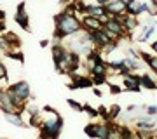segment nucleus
Listing matches in <instances>:
<instances>
[{
  "label": "nucleus",
  "instance_id": "e433bc0d",
  "mask_svg": "<svg viewBox=\"0 0 157 139\" xmlns=\"http://www.w3.org/2000/svg\"><path fill=\"white\" fill-rule=\"evenodd\" d=\"M59 2H61L63 5H68V4H72L73 0H59Z\"/></svg>",
  "mask_w": 157,
  "mask_h": 139
},
{
  "label": "nucleus",
  "instance_id": "4be33fe9",
  "mask_svg": "<svg viewBox=\"0 0 157 139\" xmlns=\"http://www.w3.org/2000/svg\"><path fill=\"white\" fill-rule=\"evenodd\" d=\"M108 115H110V120H115V118L121 117V106L119 104H112L110 106V110H108Z\"/></svg>",
  "mask_w": 157,
  "mask_h": 139
},
{
  "label": "nucleus",
  "instance_id": "ddd939ff",
  "mask_svg": "<svg viewBox=\"0 0 157 139\" xmlns=\"http://www.w3.org/2000/svg\"><path fill=\"white\" fill-rule=\"evenodd\" d=\"M89 73L91 75H108V73H110V68H108L107 61L103 59V61H100V63L89 64Z\"/></svg>",
  "mask_w": 157,
  "mask_h": 139
},
{
  "label": "nucleus",
  "instance_id": "7c9ffc66",
  "mask_svg": "<svg viewBox=\"0 0 157 139\" xmlns=\"http://www.w3.org/2000/svg\"><path fill=\"white\" fill-rule=\"evenodd\" d=\"M145 111H147V115L155 117L157 115V106H145Z\"/></svg>",
  "mask_w": 157,
  "mask_h": 139
},
{
  "label": "nucleus",
  "instance_id": "1a4fd4ad",
  "mask_svg": "<svg viewBox=\"0 0 157 139\" xmlns=\"http://www.w3.org/2000/svg\"><path fill=\"white\" fill-rule=\"evenodd\" d=\"M136 130H141V132H154L155 130V117H140L136 120Z\"/></svg>",
  "mask_w": 157,
  "mask_h": 139
},
{
  "label": "nucleus",
  "instance_id": "7ed1b4c3",
  "mask_svg": "<svg viewBox=\"0 0 157 139\" xmlns=\"http://www.w3.org/2000/svg\"><path fill=\"white\" fill-rule=\"evenodd\" d=\"M105 30H107V31H110V33H112L117 40L126 38V37H129V35H131V31H128V30H126V26L122 24V21H121V17H119V16L110 17V19L105 23Z\"/></svg>",
  "mask_w": 157,
  "mask_h": 139
},
{
  "label": "nucleus",
  "instance_id": "5701e85b",
  "mask_svg": "<svg viewBox=\"0 0 157 139\" xmlns=\"http://www.w3.org/2000/svg\"><path fill=\"white\" fill-rule=\"evenodd\" d=\"M6 56H7V57H11V59H17L21 64L25 63V57H23V52H21V50H9Z\"/></svg>",
  "mask_w": 157,
  "mask_h": 139
},
{
  "label": "nucleus",
  "instance_id": "9b49d317",
  "mask_svg": "<svg viewBox=\"0 0 157 139\" xmlns=\"http://www.w3.org/2000/svg\"><path fill=\"white\" fill-rule=\"evenodd\" d=\"M124 90H129V92H140L141 85H140V75H135V73H129L128 77H124Z\"/></svg>",
  "mask_w": 157,
  "mask_h": 139
},
{
  "label": "nucleus",
  "instance_id": "423d86ee",
  "mask_svg": "<svg viewBox=\"0 0 157 139\" xmlns=\"http://www.w3.org/2000/svg\"><path fill=\"white\" fill-rule=\"evenodd\" d=\"M14 21H16L25 31H30V14L26 12V4H25V2H19V4H17Z\"/></svg>",
  "mask_w": 157,
  "mask_h": 139
},
{
  "label": "nucleus",
  "instance_id": "f257e3e1",
  "mask_svg": "<svg viewBox=\"0 0 157 139\" xmlns=\"http://www.w3.org/2000/svg\"><path fill=\"white\" fill-rule=\"evenodd\" d=\"M78 33H82V23H80L77 14L67 12L63 9L59 14L54 16V33H52L54 42H61L63 38Z\"/></svg>",
  "mask_w": 157,
  "mask_h": 139
},
{
  "label": "nucleus",
  "instance_id": "aec40b11",
  "mask_svg": "<svg viewBox=\"0 0 157 139\" xmlns=\"http://www.w3.org/2000/svg\"><path fill=\"white\" fill-rule=\"evenodd\" d=\"M91 80L94 83V87H100V85L108 82V75H91Z\"/></svg>",
  "mask_w": 157,
  "mask_h": 139
},
{
  "label": "nucleus",
  "instance_id": "6e6552de",
  "mask_svg": "<svg viewBox=\"0 0 157 139\" xmlns=\"http://www.w3.org/2000/svg\"><path fill=\"white\" fill-rule=\"evenodd\" d=\"M105 9H107L110 17L124 16V14H126V4H124L122 0H110L107 5H105Z\"/></svg>",
  "mask_w": 157,
  "mask_h": 139
},
{
  "label": "nucleus",
  "instance_id": "4468645a",
  "mask_svg": "<svg viewBox=\"0 0 157 139\" xmlns=\"http://www.w3.org/2000/svg\"><path fill=\"white\" fill-rule=\"evenodd\" d=\"M119 17H121V21H122V24L126 26L128 31H133V30H136V28L140 26V21H138V17H135V16L124 14V16H119Z\"/></svg>",
  "mask_w": 157,
  "mask_h": 139
},
{
  "label": "nucleus",
  "instance_id": "6ab92c4d",
  "mask_svg": "<svg viewBox=\"0 0 157 139\" xmlns=\"http://www.w3.org/2000/svg\"><path fill=\"white\" fill-rule=\"evenodd\" d=\"M140 56H141V59L152 68V71L157 75V56H152V54H148V52H143V50L140 52Z\"/></svg>",
  "mask_w": 157,
  "mask_h": 139
},
{
  "label": "nucleus",
  "instance_id": "f3484780",
  "mask_svg": "<svg viewBox=\"0 0 157 139\" xmlns=\"http://www.w3.org/2000/svg\"><path fill=\"white\" fill-rule=\"evenodd\" d=\"M4 37H6V40L9 42V45H11V50H19L21 38H19L16 33H12V31H6V33H4Z\"/></svg>",
  "mask_w": 157,
  "mask_h": 139
},
{
  "label": "nucleus",
  "instance_id": "a211bd4d",
  "mask_svg": "<svg viewBox=\"0 0 157 139\" xmlns=\"http://www.w3.org/2000/svg\"><path fill=\"white\" fill-rule=\"evenodd\" d=\"M122 66L129 71H135V70H140V59H135V57H122Z\"/></svg>",
  "mask_w": 157,
  "mask_h": 139
},
{
  "label": "nucleus",
  "instance_id": "0eeeda50",
  "mask_svg": "<svg viewBox=\"0 0 157 139\" xmlns=\"http://www.w3.org/2000/svg\"><path fill=\"white\" fill-rule=\"evenodd\" d=\"M14 92L17 94V97L26 104L30 101V96H32V90H30V85H28V82H25V80H19V82H16V83H11L9 85Z\"/></svg>",
  "mask_w": 157,
  "mask_h": 139
},
{
  "label": "nucleus",
  "instance_id": "412c9836",
  "mask_svg": "<svg viewBox=\"0 0 157 139\" xmlns=\"http://www.w3.org/2000/svg\"><path fill=\"white\" fill-rule=\"evenodd\" d=\"M147 5H148V16L155 17L157 16V0H147Z\"/></svg>",
  "mask_w": 157,
  "mask_h": 139
},
{
  "label": "nucleus",
  "instance_id": "393cba45",
  "mask_svg": "<svg viewBox=\"0 0 157 139\" xmlns=\"http://www.w3.org/2000/svg\"><path fill=\"white\" fill-rule=\"evenodd\" d=\"M0 50H2V52H6V54L11 50V45H9V42L6 40L4 35H0Z\"/></svg>",
  "mask_w": 157,
  "mask_h": 139
},
{
  "label": "nucleus",
  "instance_id": "c756f323",
  "mask_svg": "<svg viewBox=\"0 0 157 139\" xmlns=\"http://www.w3.org/2000/svg\"><path fill=\"white\" fill-rule=\"evenodd\" d=\"M108 89H110V94H119V92H122L124 90V87L115 85V83H108Z\"/></svg>",
  "mask_w": 157,
  "mask_h": 139
},
{
  "label": "nucleus",
  "instance_id": "2eb2a0df",
  "mask_svg": "<svg viewBox=\"0 0 157 139\" xmlns=\"http://www.w3.org/2000/svg\"><path fill=\"white\" fill-rule=\"evenodd\" d=\"M140 85L143 89H150V90H157V82L148 75V73H143L140 75Z\"/></svg>",
  "mask_w": 157,
  "mask_h": 139
},
{
  "label": "nucleus",
  "instance_id": "cd10ccee",
  "mask_svg": "<svg viewBox=\"0 0 157 139\" xmlns=\"http://www.w3.org/2000/svg\"><path fill=\"white\" fill-rule=\"evenodd\" d=\"M84 111L87 113V115H89V117H93V118L98 117V108L94 110V108H93L91 104H84Z\"/></svg>",
  "mask_w": 157,
  "mask_h": 139
},
{
  "label": "nucleus",
  "instance_id": "f03ea898",
  "mask_svg": "<svg viewBox=\"0 0 157 139\" xmlns=\"http://www.w3.org/2000/svg\"><path fill=\"white\" fill-rule=\"evenodd\" d=\"M63 130V118L54 113L51 118H44L40 125V139H58Z\"/></svg>",
  "mask_w": 157,
  "mask_h": 139
},
{
  "label": "nucleus",
  "instance_id": "b1692460",
  "mask_svg": "<svg viewBox=\"0 0 157 139\" xmlns=\"http://www.w3.org/2000/svg\"><path fill=\"white\" fill-rule=\"evenodd\" d=\"M98 117H101L105 122H112V120H110V115H108V110L105 106H100V108H98Z\"/></svg>",
  "mask_w": 157,
  "mask_h": 139
},
{
  "label": "nucleus",
  "instance_id": "bb28decb",
  "mask_svg": "<svg viewBox=\"0 0 157 139\" xmlns=\"http://www.w3.org/2000/svg\"><path fill=\"white\" fill-rule=\"evenodd\" d=\"M117 47H119V42H117V40H113V42H110V44H108L105 49L101 50V52H103V54H110V52H112V50H115Z\"/></svg>",
  "mask_w": 157,
  "mask_h": 139
},
{
  "label": "nucleus",
  "instance_id": "2f4dec72",
  "mask_svg": "<svg viewBox=\"0 0 157 139\" xmlns=\"http://www.w3.org/2000/svg\"><path fill=\"white\" fill-rule=\"evenodd\" d=\"M128 56H129V57H135V59H141L140 52H136L133 47H129V49H128Z\"/></svg>",
  "mask_w": 157,
  "mask_h": 139
},
{
  "label": "nucleus",
  "instance_id": "c9c22d12",
  "mask_svg": "<svg viewBox=\"0 0 157 139\" xmlns=\"http://www.w3.org/2000/svg\"><path fill=\"white\" fill-rule=\"evenodd\" d=\"M49 45V40H40V47H47Z\"/></svg>",
  "mask_w": 157,
  "mask_h": 139
},
{
  "label": "nucleus",
  "instance_id": "9d476101",
  "mask_svg": "<svg viewBox=\"0 0 157 139\" xmlns=\"http://www.w3.org/2000/svg\"><path fill=\"white\" fill-rule=\"evenodd\" d=\"M80 23H82V31H96V30H101V28L105 26L94 16H84L80 19Z\"/></svg>",
  "mask_w": 157,
  "mask_h": 139
},
{
  "label": "nucleus",
  "instance_id": "dca6fc26",
  "mask_svg": "<svg viewBox=\"0 0 157 139\" xmlns=\"http://www.w3.org/2000/svg\"><path fill=\"white\" fill-rule=\"evenodd\" d=\"M4 118H6L9 123L16 125V127H30V125H26V123L23 122V118H21L19 113H4Z\"/></svg>",
  "mask_w": 157,
  "mask_h": 139
},
{
  "label": "nucleus",
  "instance_id": "f704fd0d",
  "mask_svg": "<svg viewBox=\"0 0 157 139\" xmlns=\"http://www.w3.org/2000/svg\"><path fill=\"white\" fill-rule=\"evenodd\" d=\"M150 47H152V50H154L155 56H157V40H155V42H150Z\"/></svg>",
  "mask_w": 157,
  "mask_h": 139
},
{
  "label": "nucleus",
  "instance_id": "72a5a7b5",
  "mask_svg": "<svg viewBox=\"0 0 157 139\" xmlns=\"http://www.w3.org/2000/svg\"><path fill=\"white\" fill-rule=\"evenodd\" d=\"M93 92H94V96H98V97H101V96H103L101 89H98V87H93Z\"/></svg>",
  "mask_w": 157,
  "mask_h": 139
},
{
  "label": "nucleus",
  "instance_id": "c85d7f7f",
  "mask_svg": "<svg viewBox=\"0 0 157 139\" xmlns=\"http://www.w3.org/2000/svg\"><path fill=\"white\" fill-rule=\"evenodd\" d=\"M0 80H9V75H7V68H6V64L0 61Z\"/></svg>",
  "mask_w": 157,
  "mask_h": 139
},
{
  "label": "nucleus",
  "instance_id": "f8f14e48",
  "mask_svg": "<svg viewBox=\"0 0 157 139\" xmlns=\"http://www.w3.org/2000/svg\"><path fill=\"white\" fill-rule=\"evenodd\" d=\"M0 111L2 113H17V110L14 108V104L11 103L9 96H7L6 89H0Z\"/></svg>",
  "mask_w": 157,
  "mask_h": 139
},
{
  "label": "nucleus",
  "instance_id": "473e14b6",
  "mask_svg": "<svg viewBox=\"0 0 157 139\" xmlns=\"http://www.w3.org/2000/svg\"><path fill=\"white\" fill-rule=\"evenodd\" d=\"M26 111H28V115H30V117H32V115H37V113H40L37 106H26Z\"/></svg>",
  "mask_w": 157,
  "mask_h": 139
},
{
  "label": "nucleus",
  "instance_id": "20e7f679",
  "mask_svg": "<svg viewBox=\"0 0 157 139\" xmlns=\"http://www.w3.org/2000/svg\"><path fill=\"white\" fill-rule=\"evenodd\" d=\"M51 50H52V63H54V68H56V71L59 73V70L63 68V64L67 61V56H68L70 50H68L61 42H54L52 47H51Z\"/></svg>",
  "mask_w": 157,
  "mask_h": 139
},
{
  "label": "nucleus",
  "instance_id": "39448f33",
  "mask_svg": "<svg viewBox=\"0 0 157 139\" xmlns=\"http://www.w3.org/2000/svg\"><path fill=\"white\" fill-rule=\"evenodd\" d=\"M108 122L105 123H87L84 127V132L89 136L91 139H108Z\"/></svg>",
  "mask_w": 157,
  "mask_h": 139
},
{
  "label": "nucleus",
  "instance_id": "a878e982",
  "mask_svg": "<svg viewBox=\"0 0 157 139\" xmlns=\"http://www.w3.org/2000/svg\"><path fill=\"white\" fill-rule=\"evenodd\" d=\"M67 103H68V106L70 108H73L75 111H84V104H80V103H77V101H73V99H67Z\"/></svg>",
  "mask_w": 157,
  "mask_h": 139
}]
</instances>
